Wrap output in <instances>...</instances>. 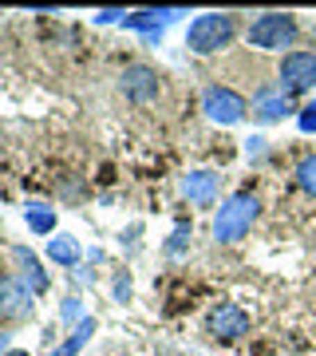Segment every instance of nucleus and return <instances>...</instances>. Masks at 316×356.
Returning <instances> with one entry per match:
<instances>
[{
  "label": "nucleus",
  "mask_w": 316,
  "mask_h": 356,
  "mask_svg": "<svg viewBox=\"0 0 316 356\" xmlns=\"http://www.w3.org/2000/svg\"><path fill=\"white\" fill-rule=\"evenodd\" d=\"M257 210H261V202H257V194H249V191H241V194H233L222 210H217V218H214V238L217 242H241L245 234L253 229V222H257Z\"/></svg>",
  "instance_id": "obj_1"
},
{
  "label": "nucleus",
  "mask_w": 316,
  "mask_h": 356,
  "mask_svg": "<svg viewBox=\"0 0 316 356\" xmlns=\"http://www.w3.org/2000/svg\"><path fill=\"white\" fill-rule=\"evenodd\" d=\"M210 332L214 337H222V341H238V337H245L249 332V313L238 305H222L210 313Z\"/></svg>",
  "instance_id": "obj_6"
},
{
  "label": "nucleus",
  "mask_w": 316,
  "mask_h": 356,
  "mask_svg": "<svg viewBox=\"0 0 316 356\" xmlns=\"http://www.w3.org/2000/svg\"><path fill=\"white\" fill-rule=\"evenodd\" d=\"M51 257H56V261H76L79 250H76L72 238H63V242H51Z\"/></svg>",
  "instance_id": "obj_12"
},
{
  "label": "nucleus",
  "mask_w": 316,
  "mask_h": 356,
  "mask_svg": "<svg viewBox=\"0 0 316 356\" xmlns=\"http://www.w3.org/2000/svg\"><path fill=\"white\" fill-rule=\"evenodd\" d=\"M28 222H32V229H51V214H48V210H28Z\"/></svg>",
  "instance_id": "obj_13"
},
{
  "label": "nucleus",
  "mask_w": 316,
  "mask_h": 356,
  "mask_svg": "<svg viewBox=\"0 0 316 356\" xmlns=\"http://www.w3.org/2000/svg\"><path fill=\"white\" fill-rule=\"evenodd\" d=\"M32 309V293L20 277H0V317H28Z\"/></svg>",
  "instance_id": "obj_7"
},
{
  "label": "nucleus",
  "mask_w": 316,
  "mask_h": 356,
  "mask_svg": "<svg viewBox=\"0 0 316 356\" xmlns=\"http://www.w3.org/2000/svg\"><path fill=\"white\" fill-rule=\"evenodd\" d=\"M202 111L214 119V123H222V127H233V123H241L245 119V99H241L238 91H229V88H206L202 95Z\"/></svg>",
  "instance_id": "obj_5"
},
{
  "label": "nucleus",
  "mask_w": 316,
  "mask_h": 356,
  "mask_svg": "<svg viewBox=\"0 0 316 356\" xmlns=\"http://www.w3.org/2000/svg\"><path fill=\"white\" fill-rule=\"evenodd\" d=\"M297 182H301L304 194H313L316 198V154H304L301 166H297Z\"/></svg>",
  "instance_id": "obj_11"
},
{
  "label": "nucleus",
  "mask_w": 316,
  "mask_h": 356,
  "mask_svg": "<svg viewBox=\"0 0 316 356\" xmlns=\"http://www.w3.org/2000/svg\"><path fill=\"white\" fill-rule=\"evenodd\" d=\"M233 36H238V16L233 13H206L190 24L186 48L198 51V56H210V51H222Z\"/></svg>",
  "instance_id": "obj_2"
},
{
  "label": "nucleus",
  "mask_w": 316,
  "mask_h": 356,
  "mask_svg": "<svg viewBox=\"0 0 316 356\" xmlns=\"http://www.w3.org/2000/svg\"><path fill=\"white\" fill-rule=\"evenodd\" d=\"M281 115H289V95L257 91V99H253V119H261V123H277Z\"/></svg>",
  "instance_id": "obj_10"
},
{
  "label": "nucleus",
  "mask_w": 316,
  "mask_h": 356,
  "mask_svg": "<svg viewBox=\"0 0 316 356\" xmlns=\"http://www.w3.org/2000/svg\"><path fill=\"white\" fill-rule=\"evenodd\" d=\"M316 88V56L313 51H289L281 60V95H304Z\"/></svg>",
  "instance_id": "obj_4"
},
{
  "label": "nucleus",
  "mask_w": 316,
  "mask_h": 356,
  "mask_svg": "<svg viewBox=\"0 0 316 356\" xmlns=\"http://www.w3.org/2000/svg\"><path fill=\"white\" fill-rule=\"evenodd\" d=\"M123 91H126V99L151 103L154 95H158V76H154V67H147V64L126 67L123 72Z\"/></svg>",
  "instance_id": "obj_8"
},
{
  "label": "nucleus",
  "mask_w": 316,
  "mask_h": 356,
  "mask_svg": "<svg viewBox=\"0 0 316 356\" xmlns=\"http://www.w3.org/2000/svg\"><path fill=\"white\" fill-rule=\"evenodd\" d=\"M301 131H304V135H313V131H316V103H308V107L301 111Z\"/></svg>",
  "instance_id": "obj_14"
},
{
  "label": "nucleus",
  "mask_w": 316,
  "mask_h": 356,
  "mask_svg": "<svg viewBox=\"0 0 316 356\" xmlns=\"http://www.w3.org/2000/svg\"><path fill=\"white\" fill-rule=\"evenodd\" d=\"M182 194H186L194 206H214L217 198V175L210 170H194V175L182 178Z\"/></svg>",
  "instance_id": "obj_9"
},
{
  "label": "nucleus",
  "mask_w": 316,
  "mask_h": 356,
  "mask_svg": "<svg viewBox=\"0 0 316 356\" xmlns=\"http://www.w3.org/2000/svg\"><path fill=\"white\" fill-rule=\"evenodd\" d=\"M297 40V16L292 13H265L257 16L249 24V44L253 48H265V51H277V48H289Z\"/></svg>",
  "instance_id": "obj_3"
}]
</instances>
